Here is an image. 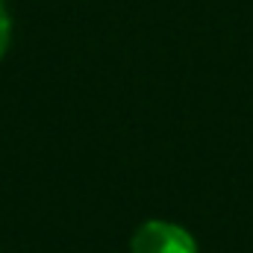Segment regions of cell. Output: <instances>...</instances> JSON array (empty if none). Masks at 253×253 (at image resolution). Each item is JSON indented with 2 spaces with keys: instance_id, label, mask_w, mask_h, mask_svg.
<instances>
[{
  "instance_id": "cell-1",
  "label": "cell",
  "mask_w": 253,
  "mask_h": 253,
  "mask_svg": "<svg viewBox=\"0 0 253 253\" xmlns=\"http://www.w3.org/2000/svg\"><path fill=\"white\" fill-rule=\"evenodd\" d=\"M129 253H197V242L191 239L186 227L153 218V221H144L132 233Z\"/></svg>"
},
{
  "instance_id": "cell-2",
  "label": "cell",
  "mask_w": 253,
  "mask_h": 253,
  "mask_svg": "<svg viewBox=\"0 0 253 253\" xmlns=\"http://www.w3.org/2000/svg\"><path fill=\"white\" fill-rule=\"evenodd\" d=\"M9 39H12V21H9V12H6V3L0 0V59L9 50Z\"/></svg>"
}]
</instances>
